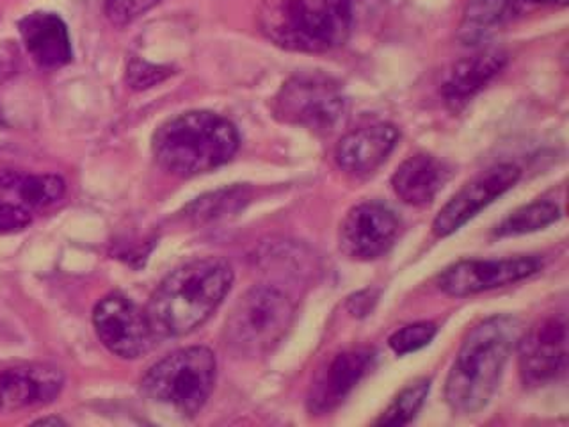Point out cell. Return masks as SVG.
<instances>
[{
    "label": "cell",
    "instance_id": "cell-9",
    "mask_svg": "<svg viewBox=\"0 0 569 427\" xmlns=\"http://www.w3.org/2000/svg\"><path fill=\"white\" fill-rule=\"evenodd\" d=\"M516 346L525 385L557 381L568 369V317L556 314L538 320Z\"/></svg>",
    "mask_w": 569,
    "mask_h": 427
},
{
    "label": "cell",
    "instance_id": "cell-3",
    "mask_svg": "<svg viewBox=\"0 0 569 427\" xmlns=\"http://www.w3.org/2000/svg\"><path fill=\"white\" fill-rule=\"evenodd\" d=\"M240 138L236 125L209 111L174 116L157 129L151 148L160 168L174 177H196L228 165Z\"/></svg>",
    "mask_w": 569,
    "mask_h": 427
},
{
    "label": "cell",
    "instance_id": "cell-8",
    "mask_svg": "<svg viewBox=\"0 0 569 427\" xmlns=\"http://www.w3.org/2000/svg\"><path fill=\"white\" fill-rule=\"evenodd\" d=\"M93 325L103 346L127 360L147 355L159 340L151 329L147 310L121 292L100 299L93 311Z\"/></svg>",
    "mask_w": 569,
    "mask_h": 427
},
{
    "label": "cell",
    "instance_id": "cell-14",
    "mask_svg": "<svg viewBox=\"0 0 569 427\" xmlns=\"http://www.w3.org/2000/svg\"><path fill=\"white\" fill-rule=\"evenodd\" d=\"M376 361V352L369 347H358L340 352L326 365L311 385L308 406L313 414H328L342 405L356 385L369 374Z\"/></svg>",
    "mask_w": 569,
    "mask_h": 427
},
{
    "label": "cell",
    "instance_id": "cell-5",
    "mask_svg": "<svg viewBox=\"0 0 569 427\" xmlns=\"http://www.w3.org/2000/svg\"><path fill=\"white\" fill-rule=\"evenodd\" d=\"M218 364L207 347H186L157 361L142 379L144 396L174 414L196 415L209 400Z\"/></svg>",
    "mask_w": 569,
    "mask_h": 427
},
{
    "label": "cell",
    "instance_id": "cell-6",
    "mask_svg": "<svg viewBox=\"0 0 569 427\" xmlns=\"http://www.w3.org/2000/svg\"><path fill=\"white\" fill-rule=\"evenodd\" d=\"M293 305L281 290L258 285L237 301L224 325V342L236 355H269L289 334Z\"/></svg>",
    "mask_w": 569,
    "mask_h": 427
},
{
    "label": "cell",
    "instance_id": "cell-27",
    "mask_svg": "<svg viewBox=\"0 0 569 427\" xmlns=\"http://www.w3.org/2000/svg\"><path fill=\"white\" fill-rule=\"evenodd\" d=\"M168 76L169 73L164 68L153 67L148 62H133L129 68V82L138 89L150 88V86L157 85Z\"/></svg>",
    "mask_w": 569,
    "mask_h": 427
},
{
    "label": "cell",
    "instance_id": "cell-20",
    "mask_svg": "<svg viewBox=\"0 0 569 427\" xmlns=\"http://www.w3.org/2000/svg\"><path fill=\"white\" fill-rule=\"evenodd\" d=\"M64 180L58 175H31L17 169L0 171V192L23 209H44L58 203L64 195Z\"/></svg>",
    "mask_w": 569,
    "mask_h": 427
},
{
    "label": "cell",
    "instance_id": "cell-17",
    "mask_svg": "<svg viewBox=\"0 0 569 427\" xmlns=\"http://www.w3.org/2000/svg\"><path fill=\"white\" fill-rule=\"evenodd\" d=\"M506 62L507 53L498 49L480 50L456 62L441 85L445 102L452 109L467 106L503 70Z\"/></svg>",
    "mask_w": 569,
    "mask_h": 427
},
{
    "label": "cell",
    "instance_id": "cell-12",
    "mask_svg": "<svg viewBox=\"0 0 569 427\" xmlns=\"http://www.w3.org/2000/svg\"><path fill=\"white\" fill-rule=\"evenodd\" d=\"M521 171L515 165H498L473 178L445 205L432 222L436 237H449L476 218L480 210L493 203L520 180Z\"/></svg>",
    "mask_w": 569,
    "mask_h": 427
},
{
    "label": "cell",
    "instance_id": "cell-16",
    "mask_svg": "<svg viewBox=\"0 0 569 427\" xmlns=\"http://www.w3.org/2000/svg\"><path fill=\"white\" fill-rule=\"evenodd\" d=\"M27 52L44 70H58L71 61L67 23L56 13L34 11L18 23Z\"/></svg>",
    "mask_w": 569,
    "mask_h": 427
},
{
    "label": "cell",
    "instance_id": "cell-7",
    "mask_svg": "<svg viewBox=\"0 0 569 427\" xmlns=\"http://www.w3.org/2000/svg\"><path fill=\"white\" fill-rule=\"evenodd\" d=\"M347 111L342 86L325 73H299L274 98V115L284 123L328 132Z\"/></svg>",
    "mask_w": 569,
    "mask_h": 427
},
{
    "label": "cell",
    "instance_id": "cell-11",
    "mask_svg": "<svg viewBox=\"0 0 569 427\" xmlns=\"http://www.w3.org/2000/svg\"><path fill=\"white\" fill-rule=\"evenodd\" d=\"M397 236V214L381 201H363L340 225V249L352 260L369 262L388 254Z\"/></svg>",
    "mask_w": 569,
    "mask_h": 427
},
{
    "label": "cell",
    "instance_id": "cell-10",
    "mask_svg": "<svg viewBox=\"0 0 569 427\" xmlns=\"http://www.w3.org/2000/svg\"><path fill=\"white\" fill-rule=\"evenodd\" d=\"M541 269L542 260L538 257L462 260L438 276V287L453 298H467L527 280Z\"/></svg>",
    "mask_w": 569,
    "mask_h": 427
},
{
    "label": "cell",
    "instance_id": "cell-23",
    "mask_svg": "<svg viewBox=\"0 0 569 427\" xmlns=\"http://www.w3.org/2000/svg\"><path fill=\"white\" fill-rule=\"evenodd\" d=\"M436 331H438V328L432 322H415V325L405 326V328H400L399 331L391 335V351L399 356L420 351L422 347L431 344L432 338L436 337Z\"/></svg>",
    "mask_w": 569,
    "mask_h": 427
},
{
    "label": "cell",
    "instance_id": "cell-2",
    "mask_svg": "<svg viewBox=\"0 0 569 427\" xmlns=\"http://www.w3.org/2000/svg\"><path fill=\"white\" fill-rule=\"evenodd\" d=\"M518 338L520 322L509 316L489 317L471 329L445 385V399L453 414L476 415L488 406Z\"/></svg>",
    "mask_w": 569,
    "mask_h": 427
},
{
    "label": "cell",
    "instance_id": "cell-26",
    "mask_svg": "<svg viewBox=\"0 0 569 427\" xmlns=\"http://www.w3.org/2000/svg\"><path fill=\"white\" fill-rule=\"evenodd\" d=\"M31 225V214L20 205L0 200V236L23 230Z\"/></svg>",
    "mask_w": 569,
    "mask_h": 427
},
{
    "label": "cell",
    "instance_id": "cell-18",
    "mask_svg": "<svg viewBox=\"0 0 569 427\" xmlns=\"http://www.w3.org/2000/svg\"><path fill=\"white\" fill-rule=\"evenodd\" d=\"M538 6L565 8L568 0H470L459 26V38L467 44L482 43L515 18Z\"/></svg>",
    "mask_w": 569,
    "mask_h": 427
},
{
    "label": "cell",
    "instance_id": "cell-24",
    "mask_svg": "<svg viewBox=\"0 0 569 427\" xmlns=\"http://www.w3.org/2000/svg\"><path fill=\"white\" fill-rule=\"evenodd\" d=\"M244 189H230V191L216 192V195L204 196L191 205V216L198 219H212L222 216L228 205L244 203Z\"/></svg>",
    "mask_w": 569,
    "mask_h": 427
},
{
    "label": "cell",
    "instance_id": "cell-13",
    "mask_svg": "<svg viewBox=\"0 0 569 427\" xmlns=\"http://www.w3.org/2000/svg\"><path fill=\"white\" fill-rule=\"evenodd\" d=\"M62 374L50 365H20L0 370V415L49 405L62 390Z\"/></svg>",
    "mask_w": 569,
    "mask_h": 427
},
{
    "label": "cell",
    "instance_id": "cell-21",
    "mask_svg": "<svg viewBox=\"0 0 569 427\" xmlns=\"http://www.w3.org/2000/svg\"><path fill=\"white\" fill-rule=\"evenodd\" d=\"M559 205L553 201H536V203L525 205L521 209L512 212L509 218L503 219L495 230V236H523V234L550 227L553 222L559 221Z\"/></svg>",
    "mask_w": 569,
    "mask_h": 427
},
{
    "label": "cell",
    "instance_id": "cell-1",
    "mask_svg": "<svg viewBox=\"0 0 569 427\" xmlns=\"http://www.w3.org/2000/svg\"><path fill=\"white\" fill-rule=\"evenodd\" d=\"M233 271L222 258H198L174 269L157 287L147 307L157 338L189 335L210 319L230 292Z\"/></svg>",
    "mask_w": 569,
    "mask_h": 427
},
{
    "label": "cell",
    "instance_id": "cell-15",
    "mask_svg": "<svg viewBox=\"0 0 569 427\" xmlns=\"http://www.w3.org/2000/svg\"><path fill=\"white\" fill-rule=\"evenodd\" d=\"M400 132L396 125L373 123L346 133L338 141L335 160L346 173L370 175L387 162L396 150Z\"/></svg>",
    "mask_w": 569,
    "mask_h": 427
},
{
    "label": "cell",
    "instance_id": "cell-25",
    "mask_svg": "<svg viewBox=\"0 0 569 427\" xmlns=\"http://www.w3.org/2000/svg\"><path fill=\"white\" fill-rule=\"evenodd\" d=\"M160 0H106V14L116 27H124L156 8Z\"/></svg>",
    "mask_w": 569,
    "mask_h": 427
},
{
    "label": "cell",
    "instance_id": "cell-22",
    "mask_svg": "<svg viewBox=\"0 0 569 427\" xmlns=\"http://www.w3.org/2000/svg\"><path fill=\"white\" fill-rule=\"evenodd\" d=\"M431 390V381L429 379H418L411 383L399 396L393 399L387 411L379 417L378 424L385 426H406L417 417L418 411L422 409L427 396Z\"/></svg>",
    "mask_w": 569,
    "mask_h": 427
},
{
    "label": "cell",
    "instance_id": "cell-19",
    "mask_svg": "<svg viewBox=\"0 0 569 427\" xmlns=\"http://www.w3.org/2000/svg\"><path fill=\"white\" fill-rule=\"evenodd\" d=\"M447 178L449 169L441 160L427 153H418L397 168L391 177V187L405 203L422 207L435 200L443 189Z\"/></svg>",
    "mask_w": 569,
    "mask_h": 427
},
{
    "label": "cell",
    "instance_id": "cell-4",
    "mask_svg": "<svg viewBox=\"0 0 569 427\" xmlns=\"http://www.w3.org/2000/svg\"><path fill=\"white\" fill-rule=\"evenodd\" d=\"M352 0H271L260 14L263 34L283 49L328 52L346 43Z\"/></svg>",
    "mask_w": 569,
    "mask_h": 427
}]
</instances>
